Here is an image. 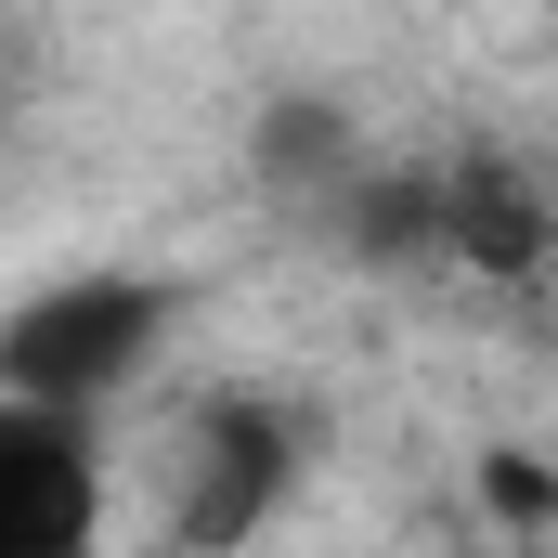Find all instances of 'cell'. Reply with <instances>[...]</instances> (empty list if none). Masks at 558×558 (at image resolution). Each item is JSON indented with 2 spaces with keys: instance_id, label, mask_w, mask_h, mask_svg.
Here are the masks:
<instances>
[{
  "instance_id": "obj_5",
  "label": "cell",
  "mask_w": 558,
  "mask_h": 558,
  "mask_svg": "<svg viewBox=\"0 0 558 558\" xmlns=\"http://www.w3.org/2000/svg\"><path fill=\"white\" fill-rule=\"evenodd\" d=\"M247 169H260L274 195H312V208H325V195L364 169V131H351V105H325V92H286V105H260Z\"/></svg>"
},
{
  "instance_id": "obj_3",
  "label": "cell",
  "mask_w": 558,
  "mask_h": 558,
  "mask_svg": "<svg viewBox=\"0 0 558 558\" xmlns=\"http://www.w3.org/2000/svg\"><path fill=\"white\" fill-rule=\"evenodd\" d=\"M286 481H299V428L274 403H247V390H221L208 416L182 428V533L195 546H234V533H260L286 507Z\"/></svg>"
},
{
  "instance_id": "obj_2",
  "label": "cell",
  "mask_w": 558,
  "mask_h": 558,
  "mask_svg": "<svg viewBox=\"0 0 558 558\" xmlns=\"http://www.w3.org/2000/svg\"><path fill=\"white\" fill-rule=\"evenodd\" d=\"M105 533V441L78 403L0 390V558H78Z\"/></svg>"
},
{
  "instance_id": "obj_4",
  "label": "cell",
  "mask_w": 558,
  "mask_h": 558,
  "mask_svg": "<svg viewBox=\"0 0 558 558\" xmlns=\"http://www.w3.org/2000/svg\"><path fill=\"white\" fill-rule=\"evenodd\" d=\"M428 247H441V260H468V274H533L558 234H546V208H533V182H520V169L454 156V169H428Z\"/></svg>"
},
{
  "instance_id": "obj_1",
  "label": "cell",
  "mask_w": 558,
  "mask_h": 558,
  "mask_svg": "<svg viewBox=\"0 0 558 558\" xmlns=\"http://www.w3.org/2000/svg\"><path fill=\"white\" fill-rule=\"evenodd\" d=\"M156 351H169V286H143V274H65L0 312V390H26V403L105 416Z\"/></svg>"
},
{
  "instance_id": "obj_6",
  "label": "cell",
  "mask_w": 558,
  "mask_h": 558,
  "mask_svg": "<svg viewBox=\"0 0 558 558\" xmlns=\"http://www.w3.org/2000/svg\"><path fill=\"white\" fill-rule=\"evenodd\" d=\"M481 494H494V520H533V533L558 520V481H546V468H520V454H494V468H481Z\"/></svg>"
}]
</instances>
